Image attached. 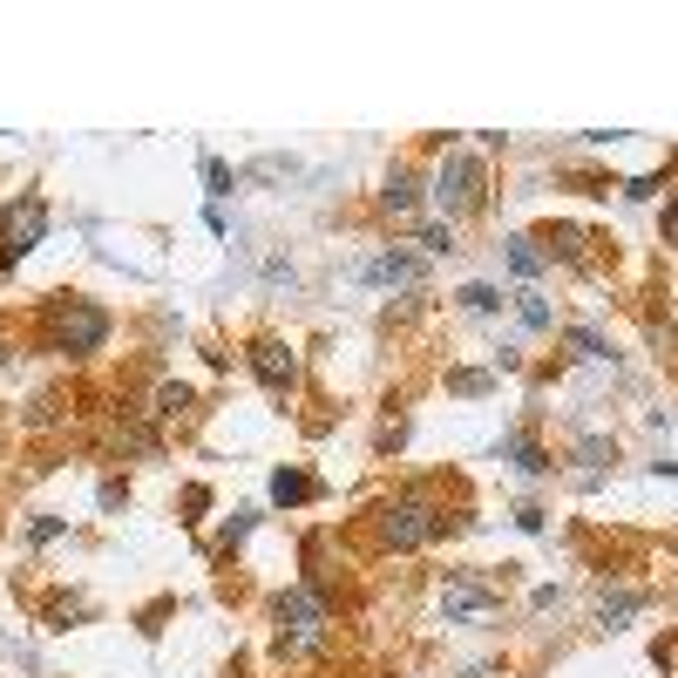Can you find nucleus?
Here are the masks:
<instances>
[{
  "label": "nucleus",
  "mask_w": 678,
  "mask_h": 678,
  "mask_svg": "<svg viewBox=\"0 0 678 678\" xmlns=\"http://www.w3.org/2000/svg\"><path fill=\"white\" fill-rule=\"evenodd\" d=\"M442 530H448V515L434 509L421 489H408V496L380 502V543H387V549H421V543H434Z\"/></svg>",
  "instance_id": "1"
},
{
  "label": "nucleus",
  "mask_w": 678,
  "mask_h": 678,
  "mask_svg": "<svg viewBox=\"0 0 678 678\" xmlns=\"http://www.w3.org/2000/svg\"><path fill=\"white\" fill-rule=\"evenodd\" d=\"M42 333H48L55 353H96L109 340V312L96 299H55L48 319H42Z\"/></svg>",
  "instance_id": "2"
},
{
  "label": "nucleus",
  "mask_w": 678,
  "mask_h": 678,
  "mask_svg": "<svg viewBox=\"0 0 678 678\" xmlns=\"http://www.w3.org/2000/svg\"><path fill=\"white\" fill-rule=\"evenodd\" d=\"M271 618H278V652H312L319 637H326V624H333V611H326V597H319V590L271 597Z\"/></svg>",
  "instance_id": "3"
},
{
  "label": "nucleus",
  "mask_w": 678,
  "mask_h": 678,
  "mask_svg": "<svg viewBox=\"0 0 678 678\" xmlns=\"http://www.w3.org/2000/svg\"><path fill=\"white\" fill-rule=\"evenodd\" d=\"M434 204H442L448 218H468V211H482V204H489V170L475 164L468 149H448V164L434 170Z\"/></svg>",
  "instance_id": "4"
},
{
  "label": "nucleus",
  "mask_w": 678,
  "mask_h": 678,
  "mask_svg": "<svg viewBox=\"0 0 678 678\" xmlns=\"http://www.w3.org/2000/svg\"><path fill=\"white\" fill-rule=\"evenodd\" d=\"M48 237V204L42 197H21V204L0 218V265H14V258H27L34 245Z\"/></svg>",
  "instance_id": "5"
},
{
  "label": "nucleus",
  "mask_w": 678,
  "mask_h": 678,
  "mask_svg": "<svg viewBox=\"0 0 678 678\" xmlns=\"http://www.w3.org/2000/svg\"><path fill=\"white\" fill-rule=\"evenodd\" d=\"M252 374H258L271 393H286V387L299 380V353H292L286 340H258V346H252Z\"/></svg>",
  "instance_id": "6"
},
{
  "label": "nucleus",
  "mask_w": 678,
  "mask_h": 678,
  "mask_svg": "<svg viewBox=\"0 0 678 678\" xmlns=\"http://www.w3.org/2000/svg\"><path fill=\"white\" fill-rule=\"evenodd\" d=\"M496 583H482V577H448V590H442V611L448 618H489L496 611Z\"/></svg>",
  "instance_id": "7"
},
{
  "label": "nucleus",
  "mask_w": 678,
  "mask_h": 678,
  "mask_svg": "<svg viewBox=\"0 0 678 678\" xmlns=\"http://www.w3.org/2000/svg\"><path fill=\"white\" fill-rule=\"evenodd\" d=\"M360 278H367V286H421V258H408V252H387V258H374Z\"/></svg>",
  "instance_id": "8"
},
{
  "label": "nucleus",
  "mask_w": 678,
  "mask_h": 678,
  "mask_svg": "<svg viewBox=\"0 0 678 678\" xmlns=\"http://www.w3.org/2000/svg\"><path fill=\"white\" fill-rule=\"evenodd\" d=\"M149 414H156V421H184V414H190V387H184V380H164V387L149 393Z\"/></svg>",
  "instance_id": "9"
},
{
  "label": "nucleus",
  "mask_w": 678,
  "mask_h": 678,
  "mask_svg": "<svg viewBox=\"0 0 678 678\" xmlns=\"http://www.w3.org/2000/svg\"><path fill=\"white\" fill-rule=\"evenodd\" d=\"M502 455H515L523 475H549V455H543V442H530V434H502Z\"/></svg>",
  "instance_id": "10"
},
{
  "label": "nucleus",
  "mask_w": 678,
  "mask_h": 678,
  "mask_svg": "<svg viewBox=\"0 0 678 678\" xmlns=\"http://www.w3.org/2000/svg\"><path fill=\"white\" fill-rule=\"evenodd\" d=\"M380 204H387V211H414V204H421V177H414V170H393L387 190H380Z\"/></svg>",
  "instance_id": "11"
},
{
  "label": "nucleus",
  "mask_w": 678,
  "mask_h": 678,
  "mask_svg": "<svg viewBox=\"0 0 678 678\" xmlns=\"http://www.w3.org/2000/svg\"><path fill=\"white\" fill-rule=\"evenodd\" d=\"M549 265V252H536V237H509V271L515 278H536Z\"/></svg>",
  "instance_id": "12"
},
{
  "label": "nucleus",
  "mask_w": 678,
  "mask_h": 678,
  "mask_svg": "<svg viewBox=\"0 0 678 678\" xmlns=\"http://www.w3.org/2000/svg\"><path fill=\"white\" fill-rule=\"evenodd\" d=\"M645 604H652V597H645V590H618V597H604V611H597V618H604V624L618 631L624 618H637V611H645Z\"/></svg>",
  "instance_id": "13"
},
{
  "label": "nucleus",
  "mask_w": 678,
  "mask_h": 678,
  "mask_svg": "<svg viewBox=\"0 0 678 678\" xmlns=\"http://www.w3.org/2000/svg\"><path fill=\"white\" fill-rule=\"evenodd\" d=\"M305 496H312V475H299V468L271 475V502H305Z\"/></svg>",
  "instance_id": "14"
},
{
  "label": "nucleus",
  "mask_w": 678,
  "mask_h": 678,
  "mask_svg": "<svg viewBox=\"0 0 678 678\" xmlns=\"http://www.w3.org/2000/svg\"><path fill=\"white\" fill-rule=\"evenodd\" d=\"M515 312H523V326H530V333H549V305H543L536 292H523V299H515Z\"/></svg>",
  "instance_id": "15"
},
{
  "label": "nucleus",
  "mask_w": 678,
  "mask_h": 678,
  "mask_svg": "<svg viewBox=\"0 0 678 678\" xmlns=\"http://www.w3.org/2000/svg\"><path fill=\"white\" fill-rule=\"evenodd\" d=\"M570 353L577 360H604V340H597L590 326H570Z\"/></svg>",
  "instance_id": "16"
},
{
  "label": "nucleus",
  "mask_w": 678,
  "mask_h": 678,
  "mask_svg": "<svg viewBox=\"0 0 678 678\" xmlns=\"http://www.w3.org/2000/svg\"><path fill=\"white\" fill-rule=\"evenodd\" d=\"M462 305H468V312H496V305H502V292H496V286H468V292H462Z\"/></svg>",
  "instance_id": "17"
},
{
  "label": "nucleus",
  "mask_w": 678,
  "mask_h": 678,
  "mask_svg": "<svg viewBox=\"0 0 678 678\" xmlns=\"http://www.w3.org/2000/svg\"><path fill=\"white\" fill-rule=\"evenodd\" d=\"M421 245L427 252H455V231L448 224H421Z\"/></svg>",
  "instance_id": "18"
},
{
  "label": "nucleus",
  "mask_w": 678,
  "mask_h": 678,
  "mask_svg": "<svg viewBox=\"0 0 678 678\" xmlns=\"http://www.w3.org/2000/svg\"><path fill=\"white\" fill-rule=\"evenodd\" d=\"M204 184H211V197H224V190H231V184H237V177H231V170H224V164H218V156H204Z\"/></svg>",
  "instance_id": "19"
},
{
  "label": "nucleus",
  "mask_w": 678,
  "mask_h": 678,
  "mask_svg": "<svg viewBox=\"0 0 678 678\" xmlns=\"http://www.w3.org/2000/svg\"><path fill=\"white\" fill-rule=\"evenodd\" d=\"M448 387H455V393H489V374H468V367H462V374H448Z\"/></svg>",
  "instance_id": "20"
},
{
  "label": "nucleus",
  "mask_w": 678,
  "mask_h": 678,
  "mask_svg": "<svg viewBox=\"0 0 678 678\" xmlns=\"http://www.w3.org/2000/svg\"><path fill=\"white\" fill-rule=\"evenodd\" d=\"M549 252H564V258H583V231H556V237H549Z\"/></svg>",
  "instance_id": "21"
},
{
  "label": "nucleus",
  "mask_w": 678,
  "mask_h": 678,
  "mask_svg": "<svg viewBox=\"0 0 678 678\" xmlns=\"http://www.w3.org/2000/svg\"><path fill=\"white\" fill-rule=\"evenodd\" d=\"M27 536H34V543H48V536H62V515H34V523H27Z\"/></svg>",
  "instance_id": "22"
},
{
  "label": "nucleus",
  "mask_w": 678,
  "mask_h": 678,
  "mask_svg": "<svg viewBox=\"0 0 678 678\" xmlns=\"http://www.w3.org/2000/svg\"><path fill=\"white\" fill-rule=\"evenodd\" d=\"M0 367H8V346H0Z\"/></svg>",
  "instance_id": "23"
}]
</instances>
